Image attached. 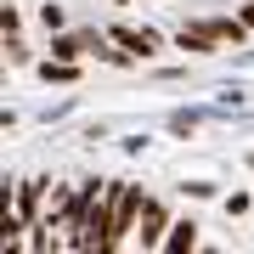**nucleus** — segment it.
<instances>
[{
	"instance_id": "nucleus-16",
	"label": "nucleus",
	"mask_w": 254,
	"mask_h": 254,
	"mask_svg": "<svg viewBox=\"0 0 254 254\" xmlns=\"http://www.w3.org/2000/svg\"><path fill=\"white\" fill-rule=\"evenodd\" d=\"M237 17H243V23L254 28V0H243V11H237Z\"/></svg>"
},
{
	"instance_id": "nucleus-14",
	"label": "nucleus",
	"mask_w": 254,
	"mask_h": 254,
	"mask_svg": "<svg viewBox=\"0 0 254 254\" xmlns=\"http://www.w3.org/2000/svg\"><path fill=\"white\" fill-rule=\"evenodd\" d=\"M226 215H249V192H232V198H226Z\"/></svg>"
},
{
	"instance_id": "nucleus-5",
	"label": "nucleus",
	"mask_w": 254,
	"mask_h": 254,
	"mask_svg": "<svg viewBox=\"0 0 254 254\" xmlns=\"http://www.w3.org/2000/svg\"><path fill=\"white\" fill-rule=\"evenodd\" d=\"M198 28H209L215 40H232V46L249 40V23H243V17H198Z\"/></svg>"
},
{
	"instance_id": "nucleus-3",
	"label": "nucleus",
	"mask_w": 254,
	"mask_h": 254,
	"mask_svg": "<svg viewBox=\"0 0 254 254\" xmlns=\"http://www.w3.org/2000/svg\"><path fill=\"white\" fill-rule=\"evenodd\" d=\"M46 198H51V181H11V203L6 209H17L28 226H34V220L46 215Z\"/></svg>"
},
{
	"instance_id": "nucleus-15",
	"label": "nucleus",
	"mask_w": 254,
	"mask_h": 254,
	"mask_svg": "<svg viewBox=\"0 0 254 254\" xmlns=\"http://www.w3.org/2000/svg\"><path fill=\"white\" fill-rule=\"evenodd\" d=\"M119 147H125L130 158H141V153H147V136H125V141H119Z\"/></svg>"
},
{
	"instance_id": "nucleus-11",
	"label": "nucleus",
	"mask_w": 254,
	"mask_h": 254,
	"mask_svg": "<svg viewBox=\"0 0 254 254\" xmlns=\"http://www.w3.org/2000/svg\"><path fill=\"white\" fill-rule=\"evenodd\" d=\"M34 23L46 28V34H57V28H63L68 17H63V6H40V11H34Z\"/></svg>"
},
{
	"instance_id": "nucleus-10",
	"label": "nucleus",
	"mask_w": 254,
	"mask_h": 254,
	"mask_svg": "<svg viewBox=\"0 0 254 254\" xmlns=\"http://www.w3.org/2000/svg\"><path fill=\"white\" fill-rule=\"evenodd\" d=\"M6 63H11V68H34V51H28L23 34H6Z\"/></svg>"
},
{
	"instance_id": "nucleus-9",
	"label": "nucleus",
	"mask_w": 254,
	"mask_h": 254,
	"mask_svg": "<svg viewBox=\"0 0 254 254\" xmlns=\"http://www.w3.org/2000/svg\"><path fill=\"white\" fill-rule=\"evenodd\" d=\"M209 113H215V108H175V113H170V130H175V136H187V130H198Z\"/></svg>"
},
{
	"instance_id": "nucleus-8",
	"label": "nucleus",
	"mask_w": 254,
	"mask_h": 254,
	"mask_svg": "<svg viewBox=\"0 0 254 254\" xmlns=\"http://www.w3.org/2000/svg\"><path fill=\"white\" fill-rule=\"evenodd\" d=\"M46 51H51V57H63V63H79V57H85V40H79V34H63V28H57Z\"/></svg>"
},
{
	"instance_id": "nucleus-2",
	"label": "nucleus",
	"mask_w": 254,
	"mask_h": 254,
	"mask_svg": "<svg viewBox=\"0 0 254 254\" xmlns=\"http://www.w3.org/2000/svg\"><path fill=\"white\" fill-rule=\"evenodd\" d=\"M170 226H175V215H170V209H164L158 198H147V209H141V232L130 237V243H136V249H164Z\"/></svg>"
},
{
	"instance_id": "nucleus-7",
	"label": "nucleus",
	"mask_w": 254,
	"mask_h": 254,
	"mask_svg": "<svg viewBox=\"0 0 254 254\" xmlns=\"http://www.w3.org/2000/svg\"><path fill=\"white\" fill-rule=\"evenodd\" d=\"M164 249H170V254L198 249V226H192V220H175V226H170V237H164Z\"/></svg>"
},
{
	"instance_id": "nucleus-13",
	"label": "nucleus",
	"mask_w": 254,
	"mask_h": 254,
	"mask_svg": "<svg viewBox=\"0 0 254 254\" xmlns=\"http://www.w3.org/2000/svg\"><path fill=\"white\" fill-rule=\"evenodd\" d=\"M181 192H187V198H215V181H187Z\"/></svg>"
},
{
	"instance_id": "nucleus-6",
	"label": "nucleus",
	"mask_w": 254,
	"mask_h": 254,
	"mask_svg": "<svg viewBox=\"0 0 254 254\" xmlns=\"http://www.w3.org/2000/svg\"><path fill=\"white\" fill-rule=\"evenodd\" d=\"M34 73L46 85H73L79 79V63H63V57H46V63H34Z\"/></svg>"
},
{
	"instance_id": "nucleus-4",
	"label": "nucleus",
	"mask_w": 254,
	"mask_h": 254,
	"mask_svg": "<svg viewBox=\"0 0 254 254\" xmlns=\"http://www.w3.org/2000/svg\"><path fill=\"white\" fill-rule=\"evenodd\" d=\"M108 34H113L125 51H136V57H153V51L164 46V34H158V28H125V23H119V28H108Z\"/></svg>"
},
{
	"instance_id": "nucleus-1",
	"label": "nucleus",
	"mask_w": 254,
	"mask_h": 254,
	"mask_svg": "<svg viewBox=\"0 0 254 254\" xmlns=\"http://www.w3.org/2000/svg\"><path fill=\"white\" fill-rule=\"evenodd\" d=\"M141 209H147V192H141V187L108 181V192L96 198V209L85 215V226L73 232L68 249H96V254H108V249H119V243H130V226L141 220Z\"/></svg>"
},
{
	"instance_id": "nucleus-12",
	"label": "nucleus",
	"mask_w": 254,
	"mask_h": 254,
	"mask_svg": "<svg viewBox=\"0 0 254 254\" xmlns=\"http://www.w3.org/2000/svg\"><path fill=\"white\" fill-rule=\"evenodd\" d=\"M0 28H6V34H23V11L6 6V11H0Z\"/></svg>"
}]
</instances>
